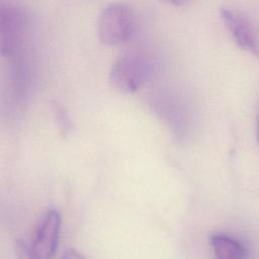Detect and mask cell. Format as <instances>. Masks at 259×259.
I'll return each instance as SVG.
<instances>
[{
	"mask_svg": "<svg viewBox=\"0 0 259 259\" xmlns=\"http://www.w3.org/2000/svg\"><path fill=\"white\" fill-rule=\"evenodd\" d=\"M136 31V18L131 7L123 3H110L99 14L97 35L105 46L115 47L128 41Z\"/></svg>",
	"mask_w": 259,
	"mask_h": 259,
	"instance_id": "1",
	"label": "cell"
},
{
	"mask_svg": "<svg viewBox=\"0 0 259 259\" xmlns=\"http://www.w3.org/2000/svg\"><path fill=\"white\" fill-rule=\"evenodd\" d=\"M149 59L140 53H127L112 64L108 81L110 86L123 94L138 91L151 75Z\"/></svg>",
	"mask_w": 259,
	"mask_h": 259,
	"instance_id": "2",
	"label": "cell"
},
{
	"mask_svg": "<svg viewBox=\"0 0 259 259\" xmlns=\"http://www.w3.org/2000/svg\"><path fill=\"white\" fill-rule=\"evenodd\" d=\"M26 15L18 6L1 1L0 3V54L11 59L22 54L26 34Z\"/></svg>",
	"mask_w": 259,
	"mask_h": 259,
	"instance_id": "3",
	"label": "cell"
},
{
	"mask_svg": "<svg viewBox=\"0 0 259 259\" xmlns=\"http://www.w3.org/2000/svg\"><path fill=\"white\" fill-rule=\"evenodd\" d=\"M220 12L237 46L253 57H259V32L250 17L240 10L228 7H223Z\"/></svg>",
	"mask_w": 259,
	"mask_h": 259,
	"instance_id": "4",
	"label": "cell"
},
{
	"mask_svg": "<svg viewBox=\"0 0 259 259\" xmlns=\"http://www.w3.org/2000/svg\"><path fill=\"white\" fill-rule=\"evenodd\" d=\"M61 229V217L56 209H50L39 224L31 251L36 259H52L59 243Z\"/></svg>",
	"mask_w": 259,
	"mask_h": 259,
	"instance_id": "5",
	"label": "cell"
},
{
	"mask_svg": "<svg viewBox=\"0 0 259 259\" xmlns=\"http://www.w3.org/2000/svg\"><path fill=\"white\" fill-rule=\"evenodd\" d=\"M211 248L217 259H247V249L238 240L223 234L210 238Z\"/></svg>",
	"mask_w": 259,
	"mask_h": 259,
	"instance_id": "6",
	"label": "cell"
},
{
	"mask_svg": "<svg viewBox=\"0 0 259 259\" xmlns=\"http://www.w3.org/2000/svg\"><path fill=\"white\" fill-rule=\"evenodd\" d=\"M52 107L60 132L62 133V135H67L72 127V122L67 110L57 101L53 102Z\"/></svg>",
	"mask_w": 259,
	"mask_h": 259,
	"instance_id": "7",
	"label": "cell"
},
{
	"mask_svg": "<svg viewBox=\"0 0 259 259\" xmlns=\"http://www.w3.org/2000/svg\"><path fill=\"white\" fill-rule=\"evenodd\" d=\"M14 252L16 259H36L31 251V248H29L21 240H16L14 242Z\"/></svg>",
	"mask_w": 259,
	"mask_h": 259,
	"instance_id": "8",
	"label": "cell"
},
{
	"mask_svg": "<svg viewBox=\"0 0 259 259\" xmlns=\"http://www.w3.org/2000/svg\"><path fill=\"white\" fill-rule=\"evenodd\" d=\"M61 259H85L79 252H77L74 249H69L67 250Z\"/></svg>",
	"mask_w": 259,
	"mask_h": 259,
	"instance_id": "9",
	"label": "cell"
},
{
	"mask_svg": "<svg viewBox=\"0 0 259 259\" xmlns=\"http://www.w3.org/2000/svg\"><path fill=\"white\" fill-rule=\"evenodd\" d=\"M161 1H163V2H165L167 4L179 7V6H183L188 0H161Z\"/></svg>",
	"mask_w": 259,
	"mask_h": 259,
	"instance_id": "10",
	"label": "cell"
},
{
	"mask_svg": "<svg viewBox=\"0 0 259 259\" xmlns=\"http://www.w3.org/2000/svg\"><path fill=\"white\" fill-rule=\"evenodd\" d=\"M256 138H257V142H258V145H259V111H258L257 121H256Z\"/></svg>",
	"mask_w": 259,
	"mask_h": 259,
	"instance_id": "11",
	"label": "cell"
}]
</instances>
